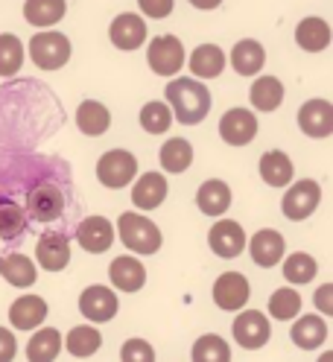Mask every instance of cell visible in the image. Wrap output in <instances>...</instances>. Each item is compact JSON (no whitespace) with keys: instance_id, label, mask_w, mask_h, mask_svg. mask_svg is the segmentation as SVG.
I'll return each mask as SVG.
<instances>
[{"instance_id":"27","label":"cell","mask_w":333,"mask_h":362,"mask_svg":"<svg viewBox=\"0 0 333 362\" xmlns=\"http://www.w3.org/2000/svg\"><path fill=\"white\" fill-rule=\"evenodd\" d=\"M64 12H68V4H64V0H27L24 4L27 24L41 27V30L59 24V21L64 18Z\"/></svg>"},{"instance_id":"1","label":"cell","mask_w":333,"mask_h":362,"mask_svg":"<svg viewBox=\"0 0 333 362\" xmlns=\"http://www.w3.org/2000/svg\"><path fill=\"white\" fill-rule=\"evenodd\" d=\"M164 97L170 103V111H173V120H179L185 126H196L208 117L211 111V90L196 82L190 76H179L173 79L164 90Z\"/></svg>"},{"instance_id":"33","label":"cell","mask_w":333,"mask_h":362,"mask_svg":"<svg viewBox=\"0 0 333 362\" xmlns=\"http://www.w3.org/2000/svg\"><path fill=\"white\" fill-rule=\"evenodd\" d=\"M249 97L257 111H275L284 103V85L275 76H260V79H255Z\"/></svg>"},{"instance_id":"7","label":"cell","mask_w":333,"mask_h":362,"mask_svg":"<svg viewBox=\"0 0 333 362\" xmlns=\"http://www.w3.org/2000/svg\"><path fill=\"white\" fill-rule=\"evenodd\" d=\"M27 216L35 222H53L64 214V193L50 185V181H41L27 193Z\"/></svg>"},{"instance_id":"8","label":"cell","mask_w":333,"mask_h":362,"mask_svg":"<svg viewBox=\"0 0 333 362\" xmlns=\"http://www.w3.org/2000/svg\"><path fill=\"white\" fill-rule=\"evenodd\" d=\"M231 333L240 342V348L257 351V348H263L266 342H269L272 327H269V319H266L260 310H243L231 325Z\"/></svg>"},{"instance_id":"24","label":"cell","mask_w":333,"mask_h":362,"mask_svg":"<svg viewBox=\"0 0 333 362\" xmlns=\"http://www.w3.org/2000/svg\"><path fill=\"white\" fill-rule=\"evenodd\" d=\"M111 126V115H108V108L97 100H85L79 103L76 108V129L82 134H88V138H100V134H105Z\"/></svg>"},{"instance_id":"29","label":"cell","mask_w":333,"mask_h":362,"mask_svg":"<svg viewBox=\"0 0 333 362\" xmlns=\"http://www.w3.org/2000/svg\"><path fill=\"white\" fill-rule=\"evenodd\" d=\"M0 278L12 286H33L35 284V263L27 255H0Z\"/></svg>"},{"instance_id":"37","label":"cell","mask_w":333,"mask_h":362,"mask_svg":"<svg viewBox=\"0 0 333 362\" xmlns=\"http://www.w3.org/2000/svg\"><path fill=\"white\" fill-rule=\"evenodd\" d=\"M24 64V44L18 35L4 33L0 35V76H15Z\"/></svg>"},{"instance_id":"17","label":"cell","mask_w":333,"mask_h":362,"mask_svg":"<svg viewBox=\"0 0 333 362\" xmlns=\"http://www.w3.org/2000/svg\"><path fill=\"white\" fill-rule=\"evenodd\" d=\"M249 252H252V260H255L257 266L272 269V266L281 263V257H284V252H286V243H284V237H281L275 228H260V231L252 237V243H249Z\"/></svg>"},{"instance_id":"31","label":"cell","mask_w":333,"mask_h":362,"mask_svg":"<svg viewBox=\"0 0 333 362\" xmlns=\"http://www.w3.org/2000/svg\"><path fill=\"white\" fill-rule=\"evenodd\" d=\"M62 351V333L56 327H41L33 333L27 345V359L30 362H53Z\"/></svg>"},{"instance_id":"11","label":"cell","mask_w":333,"mask_h":362,"mask_svg":"<svg viewBox=\"0 0 333 362\" xmlns=\"http://www.w3.org/2000/svg\"><path fill=\"white\" fill-rule=\"evenodd\" d=\"M219 134H222V141H226L228 146H246V144H252L255 134H257L255 111H249V108H231V111H226V117L219 120Z\"/></svg>"},{"instance_id":"28","label":"cell","mask_w":333,"mask_h":362,"mask_svg":"<svg viewBox=\"0 0 333 362\" xmlns=\"http://www.w3.org/2000/svg\"><path fill=\"white\" fill-rule=\"evenodd\" d=\"M187 64H190L193 76H199V79H216L222 74V67H226V53H222L216 44H202V47L193 50Z\"/></svg>"},{"instance_id":"16","label":"cell","mask_w":333,"mask_h":362,"mask_svg":"<svg viewBox=\"0 0 333 362\" xmlns=\"http://www.w3.org/2000/svg\"><path fill=\"white\" fill-rule=\"evenodd\" d=\"M298 129L307 138H327L333 132V105L327 100H310L298 111Z\"/></svg>"},{"instance_id":"32","label":"cell","mask_w":333,"mask_h":362,"mask_svg":"<svg viewBox=\"0 0 333 362\" xmlns=\"http://www.w3.org/2000/svg\"><path fill=\"white\" fill-rule=\"evenodd\" d=\"M158 158H161V167H164L167 173L179 175V173H185V170L193 164V146H190V141H185V138H170V141H164Z\"/></svg>"},{"instance_id":"15","label":"cell","mask_w":333,"mask_h":362,"mask_svg":"<svg viewBox=\"0 0 333 362\" xmlns=\"http://www.w3.org/2000/svg\"><path fill=\"white\" fill-rule=\"evenodd\" d=\"M35 257H38L41 269L62 272L64 266L71 263V240H68V234H59V231L41 234L38 245H35Z\"/></svg>"},{"instance_id":"20","label":"cell","mask_w":333,"mask_h":362,"mask_svg":"<svg viewBox=\"0 0 333 362\" xmlns=\"http://www.w3.org/2000/svg\"><path fill=\"white\" fill-rule=\"evenodd\" d=\"M108 281L120 292H138L146 284V269L138 257H115L108 266Z\"/></svg>"},{"instance_id":"22","label":"cell","mask_w":333,"mask_h":362,"mask_svg":"<svg viewBox=\"0 0 333 362\" xmlns=\"http://www.w3.org/2000/svg\"><path fill=\"white\" fill-rule=\"evenodd\" d=\"M293 173H296V167L286 152L269 149L266 155H260V178L269 187H286L293 181Z\"/></svg>"},{"instance_id":"18","label":"cell","mask_w":333,"mask_h":362,"mask_svg":"<svg viewBox=\"0 0 333 362\" xmlns=\"http://www.w3.org/2000/svg\"><path fill=\"white\" fill-rule=\"evenodd\" d=\"M47 319V301L41 296H21L9 307V322L18 330H35Z\"/></svg>"},{"instance_id":"26","label":"cell","mask_w":333,"mask_h":362,"mask_svg":"<svg viewBox=\"0 0 333 362\" xmlns=\"http://www.w3.org/2000/svg\"><path fill=\"white\" fill-rule=\"evenodd\" d=\"M296 41L307 53H322L330 44V24L325 18H304L296 27Z\"/></svg>"},{"instance_id":"43","label":"cell","mask_w":333,"mask_h":362,"mask_svg":"<svg viewBox=\"0 0 333 362\" xmlns=\"http://www.w3.org/2000/svg\"><path fill=\"white\" fill-rule=\"evenodd\" d=\"M316 307H319L325 315L333 313V284H325V286L316 289Z\"/></svg>"},{"instance_id":"4","label":"cell","mask_w":333,"mask_h":362,"mask_svg":"<svg viewBox=\"0 0 333 362\" xmlns=\"http://www.w3.org/2000/svg\"><path fill=\"white\" fill-rule=\"evenodd\" d=\"M135 175H138V158L132 155L129 149H108L100 158V164H97L100 185L103 187H111V190L126 187Z\"/></svg>"},{"instance_id":"9","label":"cell","mask_w":333,"mask_h":362,"mask_svg":"<svg viewBox=\"0 0 333 362\" xmlns=\"http://www.w3.org/2000/svg\"><path fill=\"white\" fill-rule=\"evenodd\" d=\"M249 296H252V286H249V278L240 275V272H222L214 284V301L219 310H228V313H237L249 304Z\"/></svg>"},{"instance_id":"42","label":"cell","mask_w":333,"mask_h":362,"mask_svg":"<svg viewBox=\"0 0 333 362\" xmlns=\"http://www.w3.org/2000/svg\"><path fill=\"white\" fill-rule=\"evenodd\" d=\"M15 351H18V342H15V333L0 327V362H12L15 359Z\"/></svg>"},{"instance_id":"2","label":"cell","mask_w":333,"mask_h":362,"mask_svg":"<svg viewBox=\"0 0 333 362\" xmlns=\"http://www.w3.org/2000/svg\"><path fill=\"white\" fill-rule=\"evenodd\" d=\"M117 237L123 240V245L129 248V252H135V255H155L161 248L164 237H161V228L155 225L152 219L135 214V211H126L120 214L117 219Z\"/></svg>"},{"instance_id":"40","label":"cell","mask_w":333,"mask_h":362,"mask_svg":"<svg viewBox=\"0 0 333 362\" xmlns=\"http://www.w3.org/2000/svg\"><path fill=\"white\" fill-rule=\"evenodd\" d=\"M120 359L123 362H152L155 351L146 339H129V342H123V348H120Z\"/></svg>"},{"instance_id":"6","label":"cell","mask_w":333,"mask_h":362,"mask_svg":"<svg viewBox=\"0 0 333 362\" xmlns=\"http://www.w3.org/2000/svg\"><path fill=\"white\" fill-rule=\"evenodd\" d=\"M146 59H149V67L158 76H175L185 64V47L175 35H155L149 41Z\"/></svg>"},{"instance_id":"39","label":"cell","mask_w":333,"mask_h":362,"mask_svg":"<svg viewBox=\"0 0 333 362\" xmlns=\"http://www.w3.org/2000/svg\"><path fill=\"white\" fill-rule=\"evenodd\" d=\"M173 123V111L167 103H146L141 108V126L149 134H164Z\"/></svg>"},{"instance_id":"14","label":"cell","mask_w":333,"mask_h":362,"mask_svg":"<svg viewBox=\"0 0 333 362\" xmlns=\"http://www.w3.org/2000/svg\"><path fill=\"white\" fill-rule=\"evenodd\" d=\"M108 38L117 50H138L146 41V21L135 12H123L111 21L108 27Z\"/></svg>"},{"instance_id":"12","label":"cell","mask_w":333,"mask_h":362,"mask_svg":"<svg viewBox=\"0 0 333 362\" xmlns=\"http://www.w3.org/2000/svg\"><path fill=\"white\" fill-rule=\"evenodd\" d=\"M115 237H117L115 225H111V219H105V216H88V219L79 222V228H76V243L85 248L88 255L108 252Z\"/></svg>"},{"instance_id":"38","label":"cell","mask_w":333,"mask_h":362,"mask_svg":"<svg viewBox=\"0 0 333 362\" xmlns=\"http://www.w3.org/2000/svg\"><path fill=\"white\" fill-rule=\"evenodd\" d=\"M316 272H319V263L310 257L307 252H296V255L286 257V263H284V278L290 284H298V286L313 281Z\"/></svg>"},{"instance_id":"41","label":"cell","mask_w":333,"mask_h":362,"mask_svg":"<svg viewBox=\"0 0 333 362\" xmlns=\"http://www.w3.org/2000/svg\"><path fill=\"white\" fill-rule=\"evenodd\" d=\"M138 6L146 18H167L175 6V0H138Z\"/></svg>"},{"instance_id":"34","label":"cell","mask_w":333,"mask_h":362,"mask_svg":"<svg viewBox=\"0 0 333 362\" xmlns=\"http://www.w3.org/2000/svg\"><path fill=\"white\" fill-rule=\"evenodd\" d=\"M190 359L193 362H228L231 359V351H228V342L222 336H199L193 342V351H190Z\"/></svg>"},{"instance_id":"3","label":"cell","mask_w":333,"mask_h":362,"mask_svg":"<svg viewBox=\"0 0 333 362\" xmlns=\"http://www.w3.org/2000/svg\"><path fill=\"white\" fill-rule=\"evenodd\" d=\"M30 59L41 67V71H59L71 59V41L56 30H44L30 38Z\"/></svg>"},{"instance_id":"13","label":"cell","mask_w":333,"mask_h":362,"mask_svg":"<svg viewBox=\"0 0 333 362\" xmlns=\"http://www.w3.org/2000/svg\"><path fill=\"white\" fill-rule=\"evenodd\" d=\"M79 313L85 315L88 322H111L117 315V296L108 286H88L79 296Z\"/></svg>"},{"instance_id":"35","label":"cell","mask_w":333,"mask_h":362,"mask_svg":"<svg viewBox=\"0 0 333 362\" xmlns=\"http://www.w3.org/2000/svg\"><path fill=\"white\" fill-rule=\"evenodd\" d=\"M27 211L15 202H0V240H18L27 231Z\"/></svg>"},{"instance_id":"10","label":"cell","mask_w":333,"mask_h":362,"mask_svg":"<svg viewBox=\"0 0 333 362\" xmlns=\"http://www.w3.org/2000/svg\"><path fill=\"white\" fill-rule=\"evenodd\" d=\"M208 245L216 257L234 260L243 255V248H246V231H243V225L234 219H219L208 231Z\"/></svg>"},{"instance_id":"5","label":"cell","mask_w":333,"mask_h":362,"mask_svg":"<svg viewBox=\"0 0 333 362\" xmlns=\"http://www.w3.org/2000/svg\"><path fill=\"white\" fill-rule=\"evenodd\" d=\"M319 202H322V187H319V181H313V178H301V181H296L290 190H286V196H284V202H281V211H284L286 219L301 222V219H310V216L316 214Z\"/></svg>"},{"instance_id":"36","label":"cell","mask_w":333,"mask_h":362,"mask_svg":"<svg viewBox=\"0 0 333 362\" xmlns=\"http://www.w3.org/2000/svg\"><path fill=\"white\" fill-rule=\"evenodd\" d=\"M301 313V296L296 289L290 286H281L272 292V298H269V315L278 322H290L296 319V315Z\"/></svg>"},{"instance_id":"21","label":"cell","mask_w":333,"mask_h":362,"mask_svg":"<svg viewBox=\"0 0 333 362\" xmlns=\"http://www.w3.org/2000/svg\"><path fill=\"white\" fill-rule=\"evenodd\" d=\"M196 205L208 216H222L231 208V187L219 178H208L196 193Z\"/></svg>"},{"instance_id":"19","label":"cell","mask_w":333,"mask_h":362,"mask_svg":"<svg viewBox=\"0 0 333 362\" xmlns=\"http://www.w3.org/2000/svg\"><path fill=\"white\" fill-rule=\"evenodd\" d=\"M167 199V178L161 173H144L132 187V205L141 211H155Z\"/></svg>"},{"instance_id":"30","label":"cell","mask_w":333,"mask_h":362,"mask_svg":"<svg viewBox=\"0 0 333 362\" xmlns=\"http://www.w3.org/2000/svg\"><path fill=\"white\" fill-rule=\"evenodd\" d=\"M103 345V336L97 327H88V325H79V327H71V333L64 336V348L74 359H88L94 356Z\"/></svg>"},{"instance_id":"23","label":"cell","mask_w":333,"mask_h":362,"mask_svg":"<svg viewBox=\"0 0 333 362\" xmlns=\"http://www.w3.org/2000/svg\"><path fill=\"white\" fill-rule=\"evenodd\" d=\"M293 336V345L301 348V351H316L325 345V339H327V325L322 315H301V319L293 325L290 330Z\"/></svg>"},{"instance_id":"44","label":"cell","mask_w":333,"mask_h":362,"mask_svg":"<svg viewBox=\"0 0 333 362\" xmlns=\"http://www.w3.org/2000/svg\"><path fill=\"white\" fill-rule=\"evenodd\" d=\"M219 4H222V0H190V6L202 9V12H211V9H216Z\"/></svg>"},{"instance_id":"25","label":"cell","mask_w":333,"mask_h":362,"mask_svg":"<svg viewBox=\"0 0 333 362\" xmlns=\"http://www.w3.org/2000/svg\"><path fill=\"white\" fill-rule=\"evenodd\" d=\"M231 64H234V71L240 76H255L257 71H263V64H266V50L255 38H243V41L234 44V50H231Z\"/></svg>"}]
</instances>
